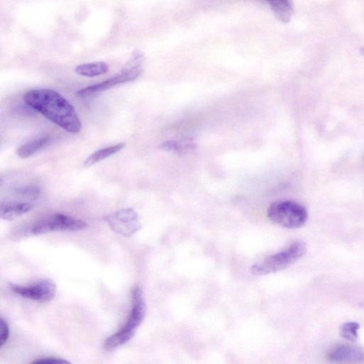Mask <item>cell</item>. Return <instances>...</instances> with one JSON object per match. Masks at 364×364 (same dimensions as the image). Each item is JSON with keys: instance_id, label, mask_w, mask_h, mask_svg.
<instances>
[{"instance_id": "1", "label": "cell", "mask_w": 364, "mask_h": 364, "mask_svg": "<svg viewBox=\"0 0 364 364\" xmlns=\"http://www.w3.org/2000/svg\"><path fill=\"white\" fill-rule=\"evenodd\" d=\"M25 103L52 122L71 133L82 129L74 107L62 95L52 89H34L24 96Z\"/></svg>"}, {"instance_id": "2", "label": "cell", "mask_w": 364, "mask_h": 364, "mask_svg": "<svg viewBox=\"0 0 364 364\" xmlns=\"http://www.w3.org/2000/svg\"><path fill=\"white\" fill-rule=\"evenodd\" d=\"M146 315V305L144 292L140 287L136 286L132 291V310L126 323L118 332L106 339L104 349L111 352L126 345L135 334Z\"/></svg>"}, {"instance_id": "3", "label": "cell", "mask_w": 364, "mask_h": 364, "mask_svg": "<svg viewBox=\"0 0 364 364\" xmlns=\"http://www.w3.org/2000/svg\"><path fill=\"white\" fill-rule=\"evenodd\" d=\"M307 251L304 242L296 241L288 249L273 255L251 269L255 275H266L284 270L299 260Z\"/></svg>"}, {"instance_id": "4", "label": "cell", "mask_w": 364, "mask_h": 364, "mask_svg": "<svg viewBox=\"0 0 364 364\" xmlns=\"http://www.w3.org/2000/svg\"><path fill=\"white\" fill-rule=\"evenodd\" d=\"M268 217L280 227L293 229L304 226L308 214L305 207L295 201H278L269 207Z\"/></svg>"}, {"instance_id": "5", "label": "cell", "mask_w": 364, "mask_h": 364, "mask_svg": "<svg viewBox=\"0 0 364 364\" xmlns=\"http://www.w3.org/2000/svg\"><path fill=\"white\" fill-rule=\"evenodd\" d=\"M85 221L62 214H55L34 225L30 232L33 235H43L56 231H76L86 229Z\"/></svg>"}, {"instance_id": "6", "label": "cell", "mask_w": 364, "mask_h": 364, "mask_svg": "<svg viewBox=\"0 0 364 364\" xmlns=\"http://www.w3.org/2000/svg\"><path fill=\"white\" fill-rule=\"evenodd\" d=\"M111 229L126 237H130L141 229L139 217L133 209L128 208L115 212L106 217Z\"/></svg>"}, {"instance_id": "7", "label": "cell", "mask_w": 364, "mask_h": 364, "mask_svg": "<svg viewBox=\"0 0 364 364\" xmlns=\"http://www.w3.org/2000/svg\"><path fill=\"white\" fill-rule=\"evenodd\" d=\"M12 291L23 297L37 302H49L56 295L55 283L49 279H43L28 286H11Z\"/></svg>"}, {"instance_id": "8", "label": "cell", "mask_w": 364, "mask_h": 364, "mask_svg": "<svg viewBox=\"0 0 364 364\" xmlns=\"http://www.w3.org/2000/svg\"><path fill=\"white\" fill-rule=\"evenodd\" d=\"M141 73V70L139 66L126 68L120 73L105 80V82L79 90L77 92V95L82 98L92 96L119 84L132 82L139 76Z\"/></svg>"}, {"instance_id": "9", "label": "cell", "mask_w": 364, "mask_h": 364, "mask_svg": "<svg viewBox=\"0 0 364 364\" xmlns=\"http://www.w3.org/2000/svg\"><path fill=\"white\" fill-rule=\"evenodd\" d=\"M328 359L334 363H364V350L354 346L341 345L331 350Z\"/></svg>"}, {"instance_id": "10", "label": "cell", "mask_w": 364, "mask_h": 364, "mask_svg": "<svg viewBox=\"0 0 364 364\" xmlns=\"http://www.w3.org/2000/svg\"><path fill=\"white\" fill-rule=\"evenodd\" d=\"M33 205L25 202H8L2 203L0 207V216L6 220H12L33 209Z\"/></svg>"}, {"instance_id": "11", "label": "cell", "mask_w": 364, "mask_h": 364, "mask_svg": "<svg viewBox=\"0 0 364 364\" xmlns=\"http://www.w3.org/2000/svg\"><path fill=\"white\" fill-rule=\"evenodd\" d=\"M269 3L275 16L283 23L291 21L294 12L292 0H265Z\"/></svg>"}, {"instance_id": "12", "label": "cell", "mask_w": 364, "mask_h": 364, "mask_svg": "<svg viewBox=\"0 0 364 364\" xmlns=\"http://www.w3.org/2000/svg\"><path fill=\"white\" fill-rule=\"evenodd\" d=\"M51 138L49 136H42L36 137L28 141L17 150V155L19 157L26 159L30 157L38 151L43 150L47 146Z\"/></svg>"}, {"instance_id": "13", "label": "cell", "mask_w": 364, "mask_h": 364, "mask_svg": "<svg viewBox=\"0 0 364 364\" xmlns=\"http://www.w3.org/2000/svg\"><path fill=\"white\" fill-rule=\"evenodd\" d=\"M124 144H120L111 147L105 148L99 150L91 155H90L84 161V166L86 168H89L117 152L122 150L125 148Z\"/></svg>"}, {"instance_id": "14", "label": "cell", "mask_w": 364, "mask_h": 364, "mask_svg": "<svg viewBox=\"0 0 364 364\" xmlns=\"http://www.w3.org/2000/svg\"><path fill=\"white\" fill-rule=\"evenodd\" d=\"M109 71V66L105 62H94L79 65L76 68V73L80 76L93 78L106 74Z\"/></svg>"}, {"instance_id": "15", "label": "cell", "mask_w": 364, "mask_h": 364, "mask_svg": "<svg viewBox=\"0 0 364 364\" xmlns=\"http://www.w3.org/2000/svg\"><path fill=\"white\" fill-rule=\"evenodd\" d=\"M359 323L356 322L350 321L343 323L340 329L341 336L348 341H354L359 337Z\"/></svg>"}, {"instance_id": "16", "label": "cell", "mask_w": 364, "mask_h": 364, "mask_svg": "<svg viewBox=\"0 0 364 364\" xmlns=\"http://www.w3.org/2000/svg\"><path fill=\"white\" fill-rule=\"evenodd\" d=\"M16 192L23 197L34 199L38 197L40 189L35 186H29L20 188Z\"/></svg>"}, {"instance_id": "17", "label": "cell", "mask_w": 364, "mask_h": 364, "mask_svg": "<svg viewBox=\"0 0 364 364\" xmlns=\"http://www.w3.org/2000/svg\"><path fill=\"white\" fill-rule=\"evenodd\" d=\"M10 337L8 323L3 319H0V347H3Z\"/></svg>"}, {"instance_id": "18", "label": "cell", "mask_w": 364, "mask_h": 364, "mask_svg": "<svg viewBox=\"0 0 364 364\" xmlns=\"http://www.w3.org/2000/svg\"><path fill=\"white\" fill-rule=\"evenodd\" d=\"M192 146V144H179L178 143H177V141H167V143L161 145V148L169 151L179 152L188 148H191Z\"/></svg>"}, {"instance_id": "19", "label": "cell", "mask_w": 364, "mask_h": 364, "mask_svg": "<svg viewBox=\"0 0 364 364\" xmlns=\"http://www.w3.org/2000/svg\"><path fill=\"white\" fill-rule=\"evenodd\" d=\"M69 361L63 359L55 358V357H47L43 359H38L34 361L32 363H43V364H53V363H69Z\"/></svg>"}, {"instance_id": "20", "label": "cell", "mask_w": 364, "mask_h": 364, "mask_svg": "<svg viewBox=\"0 0 364 364\" xmlns=\"http://www.w3.org/2000/svg\"><path fill=\"white\" fill-rule=\"evenodd\" d=\"M361 53L364 56V48L361 50Z\"/></svg>"}]
</instances>
